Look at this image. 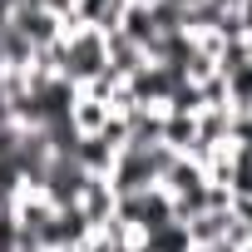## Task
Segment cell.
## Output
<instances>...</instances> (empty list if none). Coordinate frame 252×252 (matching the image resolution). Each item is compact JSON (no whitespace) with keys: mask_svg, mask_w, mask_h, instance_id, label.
<instances>
[{"mask_svg":"<svg viewBox=\"0 0 252 252\" xmlns=\"http://www.w3.org/2000/svg\"><path fill=\"white\" fill-rule=\"evenodd\" d=\"M104 69H109V35L94 30V25L64 20V35H60V79H69L74 89H84Z\"/></svg>","mask_w":252,"mask_h":252,"instance_id":"cell-1","label":"cell"},{"mask_svg":"<svg viewBox=\"0 0 252 252\" xmlns=\"http://www.w3.org/2000/svg\"><path fill=\"white\" fill-rule=\"evenodd\" d=\"M74 208L84 213V222L99 232V227H109L114 222V213H119V193L109 188V178H84V188H79V198H74Z\"/></svg>","mask_w":252,"mask_h":252,"instance_id":"cell-2","label":"cell"},{"mask_svg":"<svg viewBox=\"0 0 252 252\" xmlns=\"http://www.w3.org/2000/svg\"><path fill=\"white\" fill-rule=\"evenodd\" d=\"M10 25L30 40V50H50V45L64 35V20H55V15H50V10H40V5L15 10V15H10Z\"/></svg>","mask_w":252,"mask_h":252,"instance_id":"cell-3","label":"cell"},{"mask_svg":"<svg viewBox=\"0 0 252 252\" xmlns=\"http://www.w3.org/2000/svg\"><path fill=\"white\" fill-rule=\"evenodd\" d=\"M69 124H74L79 139H89V134H99L104 124H109V104H99V99H89V94L79 89L74 104H69Z\"/></svg>","mask_w":252,"mask_h":252,"instance_id":"cell-4","label":"cell"},{"mask_svg":"<svg viewBox=\"0 0 252 252\" xmlns=\"http://www.w3.org/2000/svg\"><path fill=\"white\" fill-rule=\"evenodd\" d=\"M144 64H149V55H144L134 40H124V35H109V69H114L119 79H134Z\"/></svg>","mask_w":252,"mask_h":252,"instance_id":"cell-5","label":"cell"},{"mask_svg":"<svg viewBox=\"0 0 252 252\" xmlns=\"http://www.w3.org/2000/svg\"><path fill=\"white\" fill-rule=\"evenodd\" d=\"M129 5H158V0H129Z\"/></svg>","mask_w":252,"mask_h":252,"instance_id":"cell-6","label":"cell"}]
</instances>
